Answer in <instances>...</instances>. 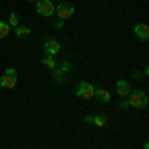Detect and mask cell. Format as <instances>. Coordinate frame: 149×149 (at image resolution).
Wrapping results in <instances>:
<instances>
[{"instance_id": "cell-1", "label": "cell", "mask_w": 149, "mask_h": 149, "mask_svg": "<svg viewBox=\"0 0 149 149\" xmlns=\"http://www.w3.org/2000/svg\"><path fill=\"white\" fill-rule=\"evenodd\" d=\"M127 102V107H137V109H143L147 107V93L143 90H135V92H129V95L125 97Z\"/></svg>"}, {"instance_id": "cell-2", "label": "cell", "mask_w": 149, "mask_h": 149, "mask_svg": "<svg viewBox=\"0 0 149 149\" xmlns=\"http://www.w3.org/2000/svg\"><path fill=\"white\" fill-rule=\"evenodd\" d=\"M16 84H18V74H16V70L14 68L4 70V76H2V80H0V86L6 88V90H12Z\"/></svg>"}, {"instance_id": "cell-3", "label": "cell", "mask_w": 149, "mask_h": 149, "mask_svg": "<svg viewBox=\"0 0 149 149\" xmlns=\"http://www.w3.org/2000/svg\"><path fill=\"white\" fill-rule=\"evenodd\" d=\"M76 95L81 97V100H92L93 95H95V88L90 81H80L78 88H76Z\"/></svg>"}, {"instance_id": "cell-4", "label": "cell", "mask_w": 149, "mask_h": 149, "mask_svg": "<svg viewBox=\"0 0 149 149\" xmlns=\"http://www.w3.org/2000/svg\"><path fill=\"white\" fill-rule=\"evenodd\" d=\"M36 10H38L40 16H52L56 12V6H54L52 0H38L36 2Z\"/></svg>"}, {"instance_id": "cell-5", "label": "cell", "mask_w": 149, "mask_h": 149, "mask_svg": "<svg viewBox=\"0 0 149 149\" xmlns=\"http://www.w3.org/2000/svg\"><path fill=\"white\" fill-rule=\"evenodd\" d=\"M56 12H58V18H60V20H68V18L74 16V6H72L70 2H60Z\"/></svg>"}, {"instance_id": "cell-6", "label": "cell", "mask_w": 149, "mask_h": 149, "mask_svg": "<svg viewBox=\"0 0 149 149\" xmlns=\"http://www.w3.org/2000/svg\"><path fill=\"white\" fill-rule=\"evenodd\" d=\"M133 32H135V36H137L141 42H147V38H149V28H147V24H137V26L133 28Z\"/></svg>"}, {"instance_id": "cell-7", "label": "cell", "mask_w": 149, "mask_h": 149, "mask_svg": "<svg viewBox=\"0 0 149 149\" xmlns=\"http://www.w3.org/2000/svg\"><path fill=\"white\" fill-rule=\"evenodd\" d=\"M115 88H117V93H119V97H123V100H125L127 95H129V92H131V88H129V84H127L125 80H119L117 84H115Z\"/></svg>"}, {"instance_id": "cell-8", "label": "cell", "mask_w": 149, "mask_h": 149, "mask_svg": "<svg viewBox=\"0 0 149 149\" xmlns=\"http://www.w3.org/2000/svg\"><path fill=\"white\" fill-rule=\"evenodd\" d=\"M44 50H46L48 56H56L58 52H60V44H58L56 40H48L46 44H44Z\"/></svg>"}, {"instance_id": "cell-9", "label": "cell", "mask_w": 149, "mask_h": 149, "mask_svg": "<svg viewBox=\"0 0 149 149\" xmlns=\"http://www.w3.org/2000/svg\"><path fill=\"white\" fill-rule=\"evenodd\" d=\"M93 97H97V100H100V103H107L111 95H109V92H107L105 88H100V90H95V95H93Z\"/></svg>"}, {"instance_id": "cell-10", "label": "cell", "mask_w": 149, "mask_h": 149, "mask_svg": "<svg viewBox=\"0 0 149 149\" xmlns=\"http://www.w3.org/2000/svg\"><path fill=\"white\" fill-rule=\"evenodd\" d=\"M14 32H16L18 38H26V36H30V28H28V26H24V24H18Z\"/></svg>"}, {"instance_id": "cell-11", "label": "cell", "mask_w": 149, "mask_h": 149, "mask_svg": "<svg viewBox=\"0 0 149 149\" xmlns=\"http://www.w3.org/2000/svg\"><path fill=\"white\" fill-rule=\"evenodd\" d=\"M42 64H44L46 68H50V70H58V62L54 60V56H48L46 54V58L42 60Z\"/></svg>"}, {"instance_id": "cell-12", "label": "cell", "mask_w": 149, "mask_h": 149, "mask_svg": "<svg viewBox=\"0 0 149 149\" xmlns=\"http://www.w3.org/2000/svg\"><path fill=\"white\" fill-rule=\"evenodd\" d=\"M92 123H95L97 127H103L105 123H107V117L103 113H100V115H95V117H92Z\"/></svg>"}, {"instance_id": "cell-13", "label": "cell", "mask_w": 149, "mask_h": 149, "mask_svg": "<svg viewBox=\"0 0 149 149\" xmlns=\"http://www.w3.org/2000/svg\"><path fill=\"white\" fill-rule=\"evenodd\" d=\"M18 24H20V14H18V12H12L10 20H8V26H14V28H16Z\"/></svg>"}, {"instance_id": "cell-14", "label": "cell", "mask_w": 149, "mask_h": 149, "mask_svg": "<svg viewBox=\"0 0 149 149\" xmlns=\"http://www.w3.org/2000/svg\"><path fill=\"white\" fill-rule=\"evenodd\" d=\"M8 34H10V26H8V22H0V38H6Z\"/></svg>"}, {"instance_id": "cell-15", "label": "cell", "mask_w": 149, "mask_h": 149, "mask_svg": "<svg viewBox=\"0 0 149 149\" xmlns=\"http://www.w3.org/2000/svg\"><path fill=\"white\" fill-rule=\"evenodd\" d=\"M70 70H72V62H70L68 58H66V60L62 62V70H60V72H62V74H68Z\"/></svg>"}, {"instance_id": "cell-16", "label": "cell", "mask_w": 149, "mask_h": 149, "mask_svg": "<svg viewBox=\"0 0 149 149\" xmlns=\"http://www.w3.org/2000/svg\"><path fill=\"white\" fill-rule=\"evenodd\" d=\"M54 81H56V84H62V81H64V74H62L60 70H54Z\"/></svg>"}, {"instance_id": "cell-17", "label": "cell", "mask_w": 149, "mask_h": 149, "mask_svg": "<svg viewBox=\"0 0 149 149\" xmlns=\"http://www.w3.org/2000/svg\"><path fill=\"white\" fill-rule=\"evenodd\" d=\"M62 26H64V20H56L54 22V28H62Z\"/></svg>"}, {"instance_id": "cell-18", "label": "cell", "mask_w": 149, "mask_h": 149, "mask_svg": "<svg viewBox=\"0 0 149 149\" xmlns=\"http://www.w3.org/2000/svg\"><path fill=\"white\" fill-rule=\"evenodd\" d=\"M28 2H38V0H28Z\"/></svg>"}, {"instance_id": "cell-19", "label": "cell", "mask_w": 149, "mask_h": 149, "mask_svg": "<svg viewBox=\"0 0 149 149\" xmlns=\"http://www.w3.org/2000/svg\"><path fill=\"white\" fill-rule=\"evenodd\" d=\"M0 90H2V86H0Z\"/></svg>"}]
</instances>
